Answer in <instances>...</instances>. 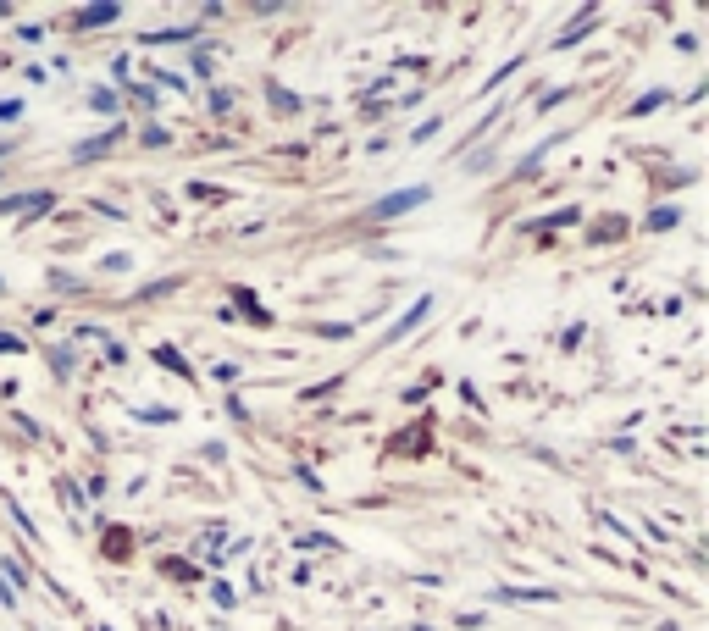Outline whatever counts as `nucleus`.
I'll return each mask as SVG.
<instances>
[{
  "label": "nucleus",
  "mask_w": 709,
  "mask_h": 631,
  "mask_svg": "<svg viewBox=\"0 0 709 631\" xmlns=\"http://www.w3.org/2000/svg\"><path fill=\"white\" fill-rule=\"evenodd\" d=\"M427 200H433V189H427V183H410V189H394V194H383L372 216H405V211H416V205H427Z\"/></svg>",
  "instance_id": "1"
},
{
  "label": "nucleus",
  "mask_w": 709,
  "mask_h": 631,
  "mask_svg": "<svg viewBox=\"0 0 709 631\" xmlns=\"http://www.w3.org/2000/svg\"><path fill=\"white\" fill-rule=\"evenodd\" d=\"M117 139H122V128L100 133V139H84V144H78V150H73V161H78V167H89V161H100V155H106V150H111V144H117Z\"/></svg>",
  "instance_id": "2"
},
{
  "label": "nucleus",
  "mask_w": 709,
  "mask_h": 631,
  "mask_svg": "<svg viewBox=\"0 0 709 631\" xmlns=\"http://www.w3.org/2000/svg\"><path fill=\"white\" fill-rule=\"evenodd\" d=\"M427 310H433V294H421V299H416V305H410V316H399V322H394V327H388V344H399V338H405V333H410V327H416V322H421V316H427Z\"/></svg>",
  "instance_id": "3"
},
{
  "label": "nucleus",
  "mask_w": 709,
  "mask_h": 631,
  "mask_svg": "<svg viewBox=\"0 0 709 631\" xmlns=\"http://www.w3.org/2000/svg\"><path fill=\"white\" fill-rule=\"evenodd\" d=\"M117 17H122V6H84L78 28H100V23H117Z\"/></svg>",
  "instance_id": "4"
},
{
  "label": "nucleus",
  "mask_w": 709,
  "mask_h": 631,
  "mask_svg": "<svg viewBox=\"0 0 709 631\" xmlns=\"http://www.w3.org/2000/svg\"><path fill=\"white\" fill-rule=\"evenodd\" d=\"M172 39H200V23H189V28H156V34H145V45H172Z\"/></svg>",
  "instance_id": "5"
},
{
  "label": "nucleus",
  "mask_w": 709,
  "mask_h": 631,
  "mask_svg": "<svg viewBox=\"0 0 709 631\" xmlns=\"http://www.w3.org/2000/svg\"><path fill=\"white\" fill-rule=\"evenodd\" d=\"M588 28H593V12H582L577 23H571V28H565V34H560V39H554V45H560V50H565V45H577V39H588Z\"/></svg>",
  "instance_id": "6"
},
{
  "label": "nucleus",
  "mask_w": 709,
  "mask_h": 631,
  "mask_svg": "<svg viewBox=\"0 0 709 631\" xmlns=\"http://www.w3.org/2000/svg\"><path fill=\"white\" fill-rule=\"evenodd\" d=\"M654 106H665V89H649L643 100H632V111H626V117H649Z\"/></svg>",
  "instance_id": "7"
},
{
  "label": "nucleus",
  "mask_w": 709,
  "mask_h": 631,
  "mask_svg": "<svg viewBox=\"0 0 709 631\" xmlns=\"http://www.w3.org/2000/svg\"><path fill=\"white\" fill-rule=\"evenodd\" d=\"M156 360H161L167 371H178V377H194V371H189V360H183L178 349H156Z\"/></svg>",
  "instance_id": "8"
},
{
  "label": "nucleus",
  "mask_w": 709,
  "mask_h": 631,
  "mask_svg": "<svg viewBox=\"0 0 709 631\" xmlns=\"http://www.w3.org/2000/svg\"><path fill=\"white\" fill-rule=\"evenodd\" d=\"M676 222H682V211H676V205H665V211L649 216V227H676Z\"/></svg>",
  "instance_id": "9"
},
{
  "label": "nucleus",
  "mask_w": 709,
  "mask_h": 631,
  "mask_svg": "<svg viewBox=\"0 0 709 631\" xmlns=\"http://www.w3.org/2000/svg\"><path fill=\"white\" fill-rule=\"evenodd\" d=\"M89 106H95V111H111V106H117V95H111V89H89Z\"/></svg>",
  "instance_id": "10"
},
{
  "label": "nucleus",
  "mask_w": 709,
  "mask_h": 631,
  "mask_svg": "<svg viewBox=\"0 0 709 631\" xmlns=\"http://www.w3.org/2000/svg\"><path fill=\"white\" fill-rule=\"evenodd\" d=\"M23 117V100H0V128H6V122H17Z\"/></svg>",
  "instance_id": "11"
},
{
  "label": "nucleus",
  "mask_w": 709,
  "mask_h": 631,
  "mask_svg": "<svg viewBox=\"0 0 709 631\" xmlns=\"http://www.w3.org/2000/svg\"><path fill=\"white\" fill-rule=\"evenodd\" d=\"M0 349H23V338H12V333H0Z\"/></svg>",
  "instance_id": "12"
},
{
  "label": "nucleus",
  "mask_w": 709,
  "mask_h": 631,
  "mask_svg": "<svg viewBox=\"0 0 709 631\" xmlns=\"http://www.w3.org/2000/svg\"><path fill=\"white\" fill-rule=\"evenodd\" d=\"M0 161H6V144H0Z\"/></svg>",
  "instance_id": "13"
},
{
  "label": "nucleus",
  "mask_w": 709,
  "mask_h": 631,
  "mask_svg": "<svg viewBox=\"0 0 709 631\" xmlns=\"http://www.w3.org/2000/svg\"><path fill=\"white\" fill-rule=\"evenodd\" d=\"M0 294H6V283H0Z\"/></svg>",
  "instance_id": "14"
}]
</instances>
